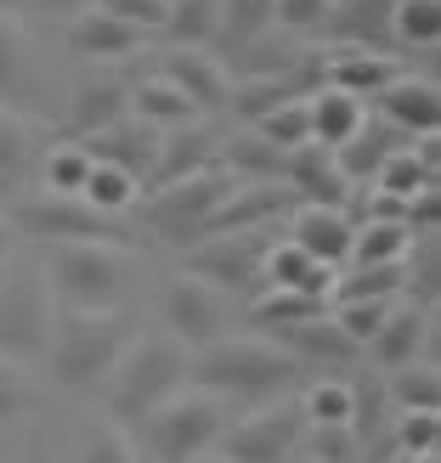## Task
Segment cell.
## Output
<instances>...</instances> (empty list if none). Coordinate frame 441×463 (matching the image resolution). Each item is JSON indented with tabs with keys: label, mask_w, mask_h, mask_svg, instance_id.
<instances>
[{
	"label": "cell",
	"mask_w": 441,
	"mask_h": 463,
	"mask_svg": "<svg viewBox=\"0 0 441 463\" xmlns=\"http://www.w3.org/2000/svg\"><path fill=\"white\" fill-rule=\"evenodd\" d=\"M136 339V317L125 306H62L52 317V339H45V373L62 390H97L108 384L120 351Z\"/></svg>",
	"instance_id": "1"
},
{
	"label": "cell",
	"mask_w": 441,
	"mask_h": 463,
	"mask_svg": "<svg viewBox=\"0 0 441 463\" xmlns=\"http://www.w3.org/2000/svg\"><path fill=\"white\" fill-rule=\"evenodd\" d=\"M187 384L210 390L221 402H277L283 390L300 384V356L272 339H226L221 334L216 345L193 351Z\"/></svg>",
	"instance_id": "2"
},
{
	"label": "cell",
	"mask_w": 441,
	"mask_h": 463,
	"mask_svg": "<svg viewBox=\"0 0 441 463\" xmlns=\"http://www.w3.org/2000/svg\"><path fill=\"white\" fill-rule=\"evenodd\" d=\"M187 362H193V351H181L170 334H158V328L153 334H136L120 351V362H113V373H108L113 424L136 430L158 402H170L176 390L187 384Z\"/></svg>",
	"instance_id": "3"
},
{
	"label": "cell",
	"mask_w": 441,
	"mask_h": 463,
	"mask_svg": "<svg viewBox=\"0 0 441 463\" xmlns=\"http://www.w3.org/2000/svg\"><path fill=\"white\" fill-rule=\"evenodd\" d=\"M45 288L62 306H125L130 254L125 243H45Z\"/></svg>",
	"instance_id": "4"
},
{
	"label": "cell",
	"mask_w": 441,
	"mask_h": 463,
	"mask_svg": "<svg viewBox=\"0 0 441 463\" xmlns=\"http://www.w3.org/2000/svg\"><path fill=\"white\" fill-rule=\"evenodd\" d=\"M226 424H232V412H226L221 396L181 384L176 396L158 402L136 430H142V441H148V458H158V463H187L193 452H210L221 441Z\"/></svg>",
	"instance_id": "5"
},
{
	"label": "cell",
	"mask_w": 441,
	"mask_h": 463,
	"mask_svg": "<svg viewBox=\"0 0 441 463\" xmlns=\"http://www.w3.org/2000/svg\"><path fill=\"white\" fill-rule=\"evenodd\" d=\"M226 187H232V175H226L221 165L193 170V175L170 181V187L142 193V198H148V203H142V221H148V232H158V238H165L176 254H187V249L204 243L210 215H216V203L226 198Z\"/></svg>",
	"instance_id": "6"
},
{
	"label": "cell",
	"mask_w": 441,
	"mask_h": 463,
	"mask_svg": "<svg viewBox=\"0 0 441 463\" xmlns=\"http://www.w3.org/2000/svg\"><path fill=\"white\" fill-rule=\"evenodd\" d=\"M0 210H6L17 238H34V243H130V226L120 215H97L91 203L62 193H40V198L17 193Z\"/></svg>",
	"instance_id": "7"
},
{
	"label": "cell",
	"mask_w": 441,
	"mask_h": 463,
	"mask_svg": "<svg viewBox=\"0 0 441 463\" xmlns=\"http://www.w3.org/2000/svg\"><path fill=\"white\" fill-rule=\"evenodd\" d=\"M52 288L45 277L29 271H6L0 277V356L12 362H34L45 356V339H52Z\"/></svg>",
	"instance_id": "8"
},
{
	"label": "cell",
	"mask_w": 441,
	"mask_h": 463,
	"mask_svg": "<svg viewBox=\"0 0 441 463\" xmlns=\"http://www.w3.org/2000/svg\"><path fill=\"white\" fill-rule=\"evenodd\" d=\"M300 435H306V412L300 402H261V412L232 419L221 430L216 452H226L232 463H289Z\"/></svg>",
	"instance_id": "9"
},
{
	"label": "cell",
	"mask_w": 441,
	"mask_h": 463,
	"mask_svg": "<svg viewBox=\"0 0 441 463\" xmlns=\"http://www.w3.org/2000/svg\"><path fill=\"white\" fill-rule=\"evenodd\" d=\"M272 232L277 226H254V232H221V238H204L198 249H187V277L210 288H232L244 294L254 288V277H261V260L272 249Z\"/></svg>",
	"instance_id": "10"
},
{
	"label": "cell",
	"mask_w": 441,
	"mask_h": 463,
	"mask_svg": "<svg viewBox=\"0 0 441 463\" xmlns=\"http://www.w3.org/2000/svg\"><path fill=\"white\" fill-rule=\"evenodd\" d=\"M158 322H165L158 334H170L181 351H204V345L221 339L226 306H221V294L210 283H198V277L181 271V277L165 283V294H158Z\"/></svg>",
	"instance_id": "11"
},
{
	"label": "cell",
	"mask_w": 441,
	"mask_h": 463,
	"mask_svg": "<svg viewBox=\"0 0 441 463\" xmlns=\"http://www.w3.org/2000/svg\"><path fill=\"white\" fill-rule=\"evenodd\" d=\"M294 203L300 198H294L289 181H232L226 198L216 203L204 238H221V232H254V226H283Z\"/></svg>",
	"instance_id": "12"
},
{
	"label": "cell",
	"mask_w": 441,
	"mask_h": 463,
	"mask_svg": "<svg viewBox=\"0 0 441 463\" xmlns=\"http://www.w3.org/2000/svg\"><path fill=\"white\" fill-rule=\"evenodd\" d=\"M153 74H165L198 113H221L226 97H232V68L210 52V45H170Z\"/></svg>",
	"instance_id": "13"
},
{
	"label": "cell",
	"mask_w": 441,
	"mask_h": 463,
	"mask_svg": "<svg viewBox=\"0 0 441 463\" xmlns=\"http://www.w3.org/2000/svg\"><path fill=\"white\" fill-rule=\"evenodd\" d=\"M317 68H322V85L368 102L402 74V57L397 52H374V45H329V52H317Z\"/></svg>",
	"instance_id": "14"
},
{
	"label": "cell",
	"mask_w": 441,
	"mask_h": 463,
	"mask_svg": "<svg viewBox=\"0 0 441 463\" xmlns=\"http://www.w3.org/2000/svg\"><path fill=\"white\" fill-rule=\"evenodd\" d=\"M221 158V136L210 130V119H193V125H176V130H158V158L142 181V193L153 187H170V181L193 175V170H210Z\"/></svg>",
	"instance_id": "15"
},
{
	"label": "cell",
	"mask_w": 441,
	"mask_h": 463,
	"mask_svg": "<svg viewBox=\"0 0 441 463\" xmlns=\"http://www.w3.org/2000/svg\"><path fill=\"white\" fill-rule=\"evenodd\" d=\"M289 243L294 249H306L312 260H322V266H345V254H351V232H357V221L340 210V203H294L289 210Z\"/></svg>",
	"instance_id": "16"
},
{
	"label": "cell",
	"mask_w": 441,
	"mask_h": 463,
	"mask_svg": "<svg viewBox=\"0 0 441 463\" xmlns=\"http://www.w3.org/2000/svg\"><path fill=\"white\" fill-rule=\"evenodd\" d=\"M379 119L390 130H402V136H436V125H441V90H436V80L397 74L379 90Z\"/></svg>",
	"instance_id": "17"
},
{
	"label": "cell",
	"mask_w": 441,
	"mask_h": 463,
	"mask_svg": "<svg viewBox=\"0 0 441 463\" xmlns=\"http://www.w3.org/2000/svg\"><path fill=\"white\" fill-rule=\"evenodd\" d=\"M85 153H91V158H102V165H120V170L136 175V181H148L153 158H158V130L125 113L120 125H108V130H97V136H85Z\"/></svg>",
	"instance_id": "18"
},
{
	"label": "cell",
	"mask_w": 441,
	"mask_h": 463,
	"mask_svg": "<svg viewBox=\"0 0 441 463\" xmlns=\"http://www.w3.org/2000/svg\"><path fill=\"white\" fill-rule=\"evenodd\" d=\"M34 165H40V119L23 108H0V203L23 193Z\"/></svg>",
	"instance_id": "19"
},
{
	"label": "cell",
	"mask_w": 441,
	"mask_h": 463,
	"mask_svg": "<svg viewBox=\"0 0 441 463\" xmlns=\"http://www.w3.org/2000/svg\"><path fill=\"white\" fill-rule=\"evenodd\" d=\"M68 52H74V57H91V62H125V57H136V52H148V40L136 34V29H125V23H113L108 12L85 6L74 23H68Z\"/></svg>",
	"instance_id": "20"
},
{
	"label": "cell",
	"mask_w": 441,
	"mask_h": 463,
	"mask_svg": "<svg viewBox=\"0 0 441 463\" xmlns=\"http://www.w3.org/2000/svg\"><path fill=\"white\" fill-rule=\"evenodd\" d=\"M283 181L294 187L300 203H340V210H345V175H340L329 147L306 142V147L283 153Z\"/></svg>",
	"instance_id": "21"
},
{
	"label": "cell",
	"mask_w": 441,
	"mask_h": 463,
	"mask_svg": "<svg viewBox=\"0 0 441 463\" xmlns=\"http://www.w3.org/2000/svg\"><path fill=\"white\" fill-rule=\"evenodd\" d=\"M125 113H130V119H142V125H153V130H176V125L204 119V113H198L187 97H181V90H176L165 74L130 80V85H125Z\"/></svg>",
	"instance_id": "22"
},
{
	"label": "cell",
	"mask_w": 441,
	"mask_h": 463,
	"mask_svg": "<svg viewBox=\"0 0 441 463\" xmlns=\"http://www.w3.org/2000/svg\"><path fill=\"white\" fill-rule=\"evenodd\" d=\"M125 119V80L120 74H91L80 90H74V108H68V136L74 142H85V136H97L108 125Z\"/></svg>",
	"instance_id": "23"
},
{
	"label": "cell",
	"mask_w": 441,
	"mask_h": 463,
	"mask_svg": "<svg viewBox=\"0 0 441 463\" xmlns=\"http://www.w3.org/2000/svg\"><path fill=\"white\" fill-rule=\"evenodd\" d=\"M425 345H430V311L425 306H390L385 328L368 339L379 367H407V362H425Z\"/></svg>",
	"instance_id": "24"
},
{
	"label": "cell",
	"mask_w": 441,
	"mask_h": 463,
	"mask_svg": "<svg viewBox=\"0 0 441 463\" xmlns=\"http://www.w3.org/2000/svg\"><path fill=\"white\" fill-rule=\"evenodd\" d=\"M266 29H272V0H221V23H216L210 52L232 68L266 40Z\"/></svg>",
	"instance_id": "25"
},
{
	"label": "cell",
	"mask_w": 441,
	"mask_h": 463,
	"mask_svg": "<svg viewBox=\"0 0 441 463\" xmlns=\"http://www.w3.org/2000/svg\"><path fill=\"white\" fill-rule=\"evenodd\" d=\"M261 277L272 288H294V294H322L329 299V288H334V266H322V260H312L306 249H294L289 238H272V249H266V260H261Z\"/></svg>",
	"instance_id": "26"
},
{
	"label": "cell",
	"mask_w": 441,
	"mask_h": 463,
	"mask_svg": "<svg viewBox=\"0 0 441 463\" xmlns=\"http://www.w3.org/2000/svg\"><path fill=\"white\" fill-rule=\"evenodd\" d=\"M34 97V62H29V23L17 12H0V108H17Z\"/></svg>",
	"instance_id": "27"
},
{
	"label": "cell",
	"mask_w": 441,
	"mask_h": 463,
	"mask_svg": "<svg viewBox=\"0 0 441 463\" xmlns=\"http://www.w3.org/2000/svg\"><path fill=\"white\" fill-rule=\"evenodd\" d=\"M306 113H312V142L317 147H345L357 136V125L368 119L362 113V102L357 97H345V90H334V85H317L312 97H306Z\"/></svg>",
	"instance_id": "28"
},
{
	"label": "cell",
	"mask_w": 441,
	"mask_h": 463,
	"mask_svg": "<svg viewBox=\"0 0 441 463\" xmlns=\"http://www.w3.org/2000/svg\"><path fill=\"white\" fill-rule=\"evenodd\" d=\"M216 165L232 181H283V153H277L261 130H238V136H221V158Z\"/></svg>",
	"instance_id": "29"
},
{
	"label": "cell",
	"mask_w": 441,
	"mask_h": 463,
	"mask_svg": "<svg viewBox=\"0 0 441 463\" xmlns=\"http://www.w3.org/2000/svg\"><path fill=\"white\" fill-rule=\"evenodd\" d=\"M397 136H402V130H390L385 119H362L351 142H345V147H334V165H340V175H345V181H374V170H379L385 158L402 147Z\"/></svg>",
	"instance_id": "30"
},
{
	"label": "cell",
	"mask_w": 441,
	"mask_h": 463,
	"mask_svg": "<svg viewBox=\"0 0 441 463\" xmlns=\"http://www.w3.org/2000/svg\"><path fill=\"white\" fill-rule=\"evenodd\" d=\"M80 203H91L97 215H125L142 203V181L125 175L120 165H102V158H91V175L80 187Z\"/></svg>",
	"instance_id": "31"
},
{
	"label": "cell",
	"mask_w": 441,
	"mask_h": 463,
	"mask_svg": "<svg viewBox=\"0 0 441 463\" xmlns=\"http://www.w3.org/2000/svg\"><path fill=\"white\" fill-rule=\"evenodd\" d=\"M374 187L390 193V198H413V193L436 187V153H430V147H397V153H390L385 165L374 170Z\"/></svg>",
	"instance_id": "32"
},
{
	"label": "cell",
	"mask_w": 441,
	"mask_h": 463,
	"mask_svg": "<svg viewBox=\"0 0 441 463\" xmlns=\"http://www.w3.org/2000/svg\"><path fill=\"white\" fill-rule=\"evenodd\" d=\"M300 412H306V430H351L357 384H345V379H317V384H306V396H300Z\"/></svg>",
	"instance_id": "33"
},
{
	"label": "cell",
	"mask_w": 441,
	"mask_h": 463,
	"mask_svg": "<svg viewBox=\"0 0 441 463\" xmlns=\"http://www.w3.org/2000/svg\"><path fill=\"white\" fill-rule=\"evenodd\" d=\"M413 249V232L402 221H368L351 232V254L345 260L351 266H390V260H407Z\"/></svg>",
	"instance_id": "34"
},
{
	"label": "cell",
	"mask_w": 441,
	"mask_h": 463,
	"mask_svg": "<svg viewBox=\"0 0 441 463\" xmlns=\"http://www.w3.org/2000/svg\"><path fill=\"white\" fill-rule=\"evenodd\" d=\"M385 34L407 45V52H425V45L441 40V0H390Z\"/></svg>",
	"instance_id": "35"
},
{
	"label": "cell",
	"mask_w": 441,
	"mask_h": 463,
	"mask_svg": "<svg viewBox=\"0 0 441 463\" xmlns=\"http://www.w3.org/2000/svg\"><path fill=\"white\" fill-rule=\"evenodd\" d=\"M407 260H390V266H351L345 277H334V299H397L407 288Z\"/></svg>",
	"instance_id": "36"
},
{
	"label": "cell",
	"mask_w": 441,
	"mask_h": 463,
	"mask_svg": "<svg viewBox=\"0 0 441 463\" xmlns=\"http://www.w3.org/2000/svg\"><path fill=\"white\" fill-rule=\"evenodd\" d=\"M283 351H294V356H317V362H345L357 345L334 328L329 311H322V317H312V322H294V328H283Z\"/></svg>",
	"instance_id": "37"
},
{
	"label": "cell",
	"mask_w": 441,
	"mask_h": 463,
	"mask_svg": "<svg viewBox=\"0 0 441 463\" xmlns=\"http://www.w3.org/2000/svg\"><path fill=\"white\" fill-rule=\"evenodd\" d=\"M85 175H91V153H85V142H52V147L40 153V181H45V193L80 198Z\"/></svg>",
	"instance_id": "38"
},
{
	"label": "cell",
	"mask_w": 441,
	"mask_h": 463,
	"mask_svg": "<svg viewBox=\"0 0 441 463\" xmlns=\"http://www.w3.org/2000/svg\"><path fill=\"white\" fill-rule=\"evenodd\" d=\"M329 311V299L322 294H294V288H266L261 299H254V322L261 328H294V322H312V317H322Z\"/></svg>",
	"instance_id": "39"
},
{
	"label": "cell",
	"mask_w": 441,
	"mask_h": 463,
	"mask_svg": "<svg viewBox=\"0 0 441 463\" xmlns=\"http://www.w3.org/2000/svg\"><path fill=\"white\" fill-rule=\"evenodd\" d=\"M216 23H221V0H170L165 34L170 45H216Z\"/></svg>",
	"instance_id": "40"
},
{
	"label": "cell",
	"mask_w": 441,
	"mask_h": 463,
	"mask_svg": "<svg viewBox=\"0 0 441 463\" xmlns=\"http://www.w3.org/2000/svg\"><path fill=\"white\" fill-rule=\"evenodd\" d=\"M340 0H272V29H283L294 40H317L334 29Z\"/></svg>",
	"instance_id": "41"
},
{
	"label": "cell",
	"mask_w": 441,
	"mask_h": 463,
	"mask_svg": "<svg viewBox=\"0 0 441 463\" xmlns=\"http://www.w3.org/2000/svg\"><path fill=\"white\" fill-rule=\"evenodd\" d=\"M390 306H397V299H334V311H329V317H334V328H340V334L362 351V345L385 328Z\"/></svg>",
	"instance_id": "42"
},
{
	"label": "cell",
	"mask_w": 441,
	"mask_h": 463,
	"mask_svg": "<svg viewBox=\"0 0 441 463\" xmlns=\"http://www.w3.org/2000/svg\"><path fill=\"white\" fill-rule=\"evenodd\" d=\"M249 130H261L277 153L306 147V142H312V113H306V97H300V102H283V108H272L266 119H254Z\"/></svg>",
	"instance_id": "43"
},
{
	"label": "cell",
	"mask_w": 441,
	"mask_h": 463,
	"mask_svg": "<svg viewBox=\"0 0 441 463\" xmlns=\"http://www.w3.org/2000/svg\"><path fill=\"white\" fill-rule=\"evenodd\" d=\"M390 396L402 402V412H436V402H441L436 367H430V362H407V367H390Z\"/></svg>",
	"instance_id": "44"
},
{
	"label": "cell",
	"mask_w": 441,
	"mask_h": 463,
	"mask_svg": "<svg viewBox=\"0 0 441 463\" xmlns=\"http://www.w3.org/2000/svg\"><path fill=\"white\" fill-rule=\"evenodd\" d=\"M136 435L130 430H120V424H91L85 435H80V452H74V463H136Z\"/></svg>",
	"instance_id": "45"
},
{
	"label": "cell",
	"mask_w": 441,
	"mask_h": 463,
	"mask_svg": "<svg viewBox=\"0 0 441 463\" xmlns=\"http://www.w3.org/2000/svg\"><path fill=\"white\" fill-rule=\"evenodd\" d=\"M97 12H108L113 23H125V29H136L142 40L165 34V17H170V0H91Z\"/></svg>",
	"instance_id": "46"
},
{
	"label": "cell",
	"mask_w": 441,
	"mask_h": 463,
	"mask_svg": "<svg viewBox=\"0 0 441 463\" xmlns=\"http://www.w3.org/2000/svg\"><path fill=\"white\" fill-rule=\"evenodd\" d=\"M29 407H34V384L23 373V362L0 356V424H17Z\"/></svg>",
	"instance_id": "47"
},
{
	"label": "cell",
	"mask_w": 441,
	"mask_h": 463,
	"mask_svg": "<svg viewBox=\"0 0 441 463\" xmlns=\"http://www.w3.org/2000/svg\"><path fill=\"white\" fill-rule=\"evenodd\" d=\"M397 452H402V458L436 452V412H402V424H397Z\"/></svg>",
	"instance_id": "48"
},
{
	"label": "cell",
	"mask_w": 441,
	"mask_h": 463,
	"mask_svg": "<svg viewBox=\"0 0 441 463\" xmlns=\"http://www.w3.org/2000/svg\"><path fill=\"white\" fill-rule=\"evenodd\" d=\"M17 243H23V238H17V232H12V221H6V210H0V266H6V260H12V254H17Z\"/></svg>",
	"instance_id": "49"
},
{
	"label": "cell",
	"mask_w": 441,
	"mask_h": 463,
	"mask_svg": "<svg viewBox=\"0 0 441 463\" xmlns=\"http://www.w3.org/2000/svg\"><path fill=\"white\" fill-rule=\"evenodd\" d=\"M187 463H232V458H226V452H216V447H210V452H193V458H187Z\"/></svg>",
	"instance_id": "50"
},
{
	"label": "cell",
	"mask_w": 441,
	"mask_h": 463,
	"mask_svg": "<svg viewBox=\"0 0 441 463\" xmlns=\"http://www.w3.org/2000/svg\"><path fill=\"white\" fill-rule=\"evenodd\" d=\"M0 12H17V0H0Z\"/></svg>",
	"instance_id": "51"
},
{
	"label": "cell",
	"mask_w": 441,
	"mask_h": 463,
	"mask_svg": "<svg viewBox=\"0 0 441 463\" xmlns=\"http://www.w3.org/2000/svg\"><path fill=\"white\" fill-rule=\"evenodd\" d=\"M136 463H158V458H148V452H136Z\"/></svg>",
	"instance_id": "52"
}]
</instances>
